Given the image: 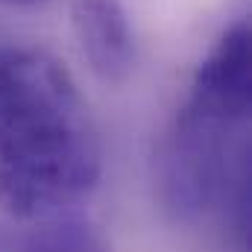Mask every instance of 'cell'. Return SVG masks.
<instances>
[{
    "label": "cell",
    "instance_id": "obj_1",
    "mask_svg": "<svg viewBox=\"0 0 252 252\" xmlns=\"http://www.w3.org/2000/svg\"><path fill=\"white\" fill-rule=\"evenodd\" d=\"M103 176L94 115L59 59L0 50V208L18 220L82 202Z\"/></svg>",
    "mask_w": 252,
    "mask_h": 252
},
{
    "label": "cell",
    "instance_id": "obj_2",
    "mask_svg": "<svg viewBox=\"0 0 252 252\" xmlns=\"http://www.w3.org/2000/svg\"><path fill=\"white\" fill-rule=\"evenodd\" d=\"M250 21L238 18L205 53L170 126L158 176L185 223H220L241 244L250 226Z\"/></svg>",
    "mask_w": 252,
    "mask_h": 252
},
{
    "label": "cell",
    "instance_id": "obj_3",
    "mask_svg": "<svg viewBox=\"0 0 252 252\" xmlns=\"http://www.w3.org/2000/svg\"><path fill=\"white\" fill-rule=\"evenodd\" d=\"M73 35L91 73L106 85H121L135 67V30L121 0H76Z\"/></svg>",
    "mask_w": 252,
    "mask_h": 252
},
{
    "label": "cell",
    "instance_id": "obj_4",
    "mask_svg": "<svg viewBox=\"0 0 252 252\" xmlns=\"http://www.w3.org/2000/svg\"><path fill=\"white\" fill-rule=\"evenodd\" d=\"M3 6H41V3H47V0H0Z\"/></svg>",
    "mask_w": 252,
    "mask_h": 252
},
{
    "label": "cell",
    "instance_id": "obj_5",
    "mask_svg": "<svg viewBox=\"0 0 252 252\" xmlns=\"http://www.w3.org/2000/svg\"><path fill=\"white\" fill-rule=\"evenodd\" d=\"M35 252H50V250H35Z\"/></svg>",
    "mask_w": 252,
    "mask_h": 252
}]
</instances>
